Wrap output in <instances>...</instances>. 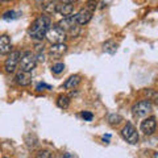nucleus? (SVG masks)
<instances>
[{"label":"nucleus","instance_id":"25","mask_svg":"<svg viewBox=\"0 0 158 158\" xmlns=\"http://www.w3.org/2000/svg\"><path fill=\"white\" fill-rule=\"evenodd\" d=\"M153 158H158V152H156L154 154H153Z\"/></svg>","mask_w":158,"mask_h":158},{"label":"nucleus","instance_id":"15","mask_svg":"<svg viewBox=\"0 0 158 158\" xmlns=\"http://www.w3.org/2000/svg\"><path fill=\"white\" fill-rule=\"evenodd\" d=\"M57 106L62 108V110H67L69 106H70V98L67 95H59L57 100Z\"/></svg>","mask_w":158,"mask_h":158},{"label":"nucleus","instance_id":"16","mask_svg":"<svg viewBox=\"0 0 158 158\" xmlns=\"http://www.w3.org/2000/svg\"><path fill=\"white\" fill-rule=\"evenodd\" d=\"M103 49H104V52L108 54H115L117 50V44L115 41H107V42H104V45H103Z\"/></svg>","mask_w":158,"mask_h":158},{"label":"nucleus","instance_id":"9","mask_svg":"<svg viewBox=\"0 0 158 158\" xmlns=\"http://www.w3.org/2000/svg\"><path fill=\"white\" fill-rule=\"evenodd\" d=\"M67 52V45L66 44H54L49 49V54L53 58H59Z\"/></svg>","mask_w":158,"mask_h":158},{"label":"nucleus","instance_id":"23","mask_svg":"<svg viewBox=\"0 0 158 158\" xmlns=\"http://www.w3.org/2000/svg\"><path fill=\"white\" fill-rule=\"evenodd\" d=\"M44 88H48V90H52V86L45 85V83H38L37 87H36V90H37V91H44Z\"/></svg>","mask_w":158,"mask_h":158},{"label":"nucleus","instance_id":"27","mask_svg":"<svg viewBox=\"0 0 158 158\" xmlns=\"http://www.w3.org/2000/svg\"><path fill=\"white\" fill-rule=\"evenodd\" d=\"M6 158H7V157H6Z\"/></svg>","mask_w":158,"mask_h":158},{"label":"nucleus","instance_id":"5","mask_svg":"<svg viewBox=\"0 0 158 158\" xmlns=\"http://www.w3.org/2000/svg\"><path fill=\"white\" fill-rule=\"evenodd\" d=\"M152 110H153V106H152V103L149 100L138 102L132 108L135 117H145V116H148L152 112Z\"/></svg>","mask_w":158,"mask_h":158},{"label":"nucleus","instance_id":"21","mask_svg":"<svg viewBox=\"0 0 158 158\" xmlns=\"http://www.w3.org/2000/svg\"><path fill=\"white\" fill-rule=\"evenodd\" d=\"M36 158H52V153L49 150H40L37 153Z\"/></svg>","mask_w":158,"mask_h":158},{"label":"nucleus","instance_id":"18","mask_svg":"<svg viewBox=\"0 0 158 158\" xmlns=\"http://www.w3.org/2000/svg\"><path fill=\"white\" fill-rule=\"evenodd\" d=\"M108 121H110L111 125H117V124H120V123L123 121V117L120 115L113 113V115H110V117H108Z\"/></svg>","mask_w":158,"mask_h":158},{"label":"nucleus","instance_id":"2","mask_svg":"<svg viewBox=\"0 0 158 158\" xmlns=\"http://www.w3.org/2000/svg\"><path fill=\"white\" fill-rule=\"evenodd\" d=\"M58 25L67 33V36H71V37H77L79 32H81L79 24L77 23V19H75V15H74V16L71 15V16L63 17L61 21L58 23Z\"/></svg>","mask_w":158,"mask_h":158},{"label":"nucleus","instance_id":"17","mask_svg":"<svg viewBox=\"0 0 158 158\" xmlns=\"http://www.w3.org/2000/svg\"><path fill=\"white\" fill-rule=\"evenodd\" d=\"M21 16V13L20 12H16V11H8L3 15V19L4 20H16Z\"/></svg>","mask_w":158,"mask_h":158},{"label":"nucleus","instance_id":"7","mask_svg":"<svg viewBox=\"0 0 158 158\" xmlns=\"http://www.w3.org/2000/svg\"><path fill=\"white\" fill-rule=\"evenodd\" d=\"M20 52L15 50V52H11L8 54V58L6 59V63H4V67H6V71L7 73H13L16 70V67L20 62Z\"/></svg>","mask_w":158,"mask_h":158},{"label":"nucleus","instance_id":"13","mask_svg":"<svg viewBox=\"0 0 158 158\" xmlns=\"http://www.w3.org/2000/svg\"><path fill=\"white\" fill-rule=\"evenodd\" d=\"M16 82L20 86H29L32 82V75L31 73H25V71H20L16 75Z\"/></svg>","mask_w":158,"mask_h":158},{"label":"nucleus","instance_id":"26","mask_svg":"<svg viewBox=\"0 0 158 158\" xmlns=\"http://www.w3.org/2000/svg\"><path fill=\"white\" fill-rule=\"evenodd\" d=\"M59 158H62V157H59Z\"/></svg>","mask_w":158,"mask_h":158},{"label":"nucleus","instance_id":"1","mask_svg":"<svg viewBox=\"0 0 158 158\" xmlns=\"http://www.w3.org/2000/svg\"><path fill=\"white\" fill-rule=\"evenodd\" d=\"M50 27H52V19L49 17L48 15H41V16L37 17L33 21V24L31 25V28H29V31H28V34L32 40L42 41Z\"/></svg>","mask_w":158,"mask_h":158},{"label":"nucleus","instance_id":"6","mask_svg":"<svg viewBox=\"0 0 158 158\" xmlns=\"http://www.w3.org/2000/svg\"><path fill=\"white\" fill-rule=\"evenodd\" d=\"M121 135H123V137H124V140L127 142H129V144H132V145H135L138 142V133H137L136 128L132 125V123H128V124L123 128Z\"/></svg>","mask_w":158,"mask_h":158},{"label":"nucleus","instance_id":"24","mask_svg":"<svg viewBox=\"0 0 158 158\" xmlns=\"http://www.w3.org/2000/svg\"><path fill=\"white\" fill-rule=\"evenodd\" d=\"M62 158H75V157H74V156L71 154V153H66V154H65V156H63Z\"/></svg>","mask_w":158,"mask_h":158},{"label":"nucleus","instance_id":"22","mask_svg":"<svg viewBox=\"0 0 158 158\" xmlns=\"http://www.w3.org/2000/svg\"><path fill=\"white\" fill-rule=\"evenodd\" d=\"M82 117L85 118L86 121H91L92 118H94V115H92L91 112H88V111H83L82 112Z\"/></svg>","mask_w":158,"mask_h":158},{"label":"nucleus","instance_id":"11","mask_svg":"<svg viewBox=\"0 0 158 158\" xmlns=\"http://www.w3.org/2000/svg\"><path fill=\"white\" fill-rule=\"evenodd\" d=\"M11 53V38L7 34L0 36V56Z\"/></svg>","mask_w":158,"mask_h":158},{"label":"nucleus","instance_id":"3","mask_svg":"<svg viewBox=\"0 0 158 158\" xmlns=\"http://www.w3.org/2000/svg\"><path fill=\"white\" fill-rule=\"evenodd\" d=\"M45 37L52 45H54V44H63L67 38V33L57 24V25H53L49 28Z\"/></svg>","mask_w":158,"mask_h":158},{"label":"nucleus","instance_id":"4","mask_svg":"<svg viewBox=\"0 0 158 158\" xmlns=\"http://www.w3.org/2000/svg\"><path fill=\"white\" fill-rule=\"evenodd\" d=\"M19 65H20V71L31 73L37 65V58L32 52H25L20 56Z\"/></svg>","mask_w":158,"mask_h":158},{"label":"nucleus","instance_id":"8","mask_svg":"<svg viewBox=\"0 0 158 158\" xmlns=\"http://www.w3.org/2000/svg\"><path fill=\"white\" fill-rule=\"evenodd\" d=\"M140 128H141V131L144 132L146 136L153 135V133L156 132V128H157V120H156V117L152 116V117L145 118V120L141 123V127Z\"/></svg>","mask_w":158,"mask_h":158},{"label":"nucleus","instance_id":"10","mask_svg":"<svg viewBox=\"0 0 158 158\" xmlns=\"http://www.w3.org/2000/svg\"><path fill=\"white\" fill-rule=\"evenodd\" d=\"M75 19H77V23L79 25H86L87 23H90V20L92 19V12L88 11V9H81L77 15H75Z\"/></svg>","mask_w":158,"mask_h":158},{"label":"nucleus","instance_id":"20","mask_svg":"<svg viewBox=\"0 0 158 158\" xmlns=\"http://www.w3.org/2000/svg\"><path fill=\"white\" fill-rule=\"evenodd\" d=\"M96 6H98V0H87V7L86 9H88V11H95L96 9Z\"/></svg>","mask_w":158,"mask_h":158},{"label":"nucleus","instance_id":"19","mask_svg":"<svg viewBox=\"0 0 158 158\" xmlns=\"http://www.w3.org/2000/svg\"><path fill=\"white\" fill-rule=\"evenodd\" d=\"M63 70H65V65L63 63H56V65H53L52 66V71H53V74H61V73H63Z\"/></svg>","mask_w":158,"mask_h":158},{"label":"nucleus","instance_id":"14","mask_svg":"<svg viewBox=\"0 0 158 158\" xmlns=\"http://www.w3.org/2000/svg\"><path fill=\"white\" fill-rule=\"evenodd\" d=\"M79 83H81V77L79 75H71L65 83H63V87H65L66 90H73V88H75Z\"/></svg>","mask_w":158,"mask_h":158},{"label":"nucleus","instance_id":"12","mask_svg":"<svg viewBox=\"0 0 158 158\" xmlns=\"http://www.w3.org/2000/svg\"><path fill=\"white\" fill-rule=\"evenodd\" d=\"M56 13L61 15V16H63V17L71 16V13H73V4H70V3H61V4H57Z\"/></svg>","mask_w":158,"mask_h":158}]
</instances>
